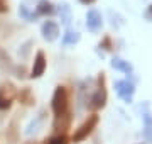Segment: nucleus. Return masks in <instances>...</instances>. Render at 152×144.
Here are the masks:
<instances>
[{
    "instance_id": "10",
    "label": "nucleus",
    "mask_w": 152,
    "mask_h": 144,
    "mask_svg": "<svg viewBox=\"0 0 152 144\" xmlns=\"http://www.w3.org/2000/svg\"><path fill=\"white\" fill-rule=\"evenodd\" d=\"M19 117H20V112H17V114H15L14 120L10 122V126H9V129H7V132H5V139H7V143H9V144L19 143V137H20V132H19V129H17Z\"/></svg>"
},
{
    "instance_id": "5",
    "label": "nucleus",
    "mask_w": 152,
    "mask_h": 144,
    "mask_svg": "<svg viewBox=\"0 0 152 144\" xmlns=\"http://www.w3.org/2000/svg\"><path fill=\"white\" fill-rule=\"evenodd\" d=\"M115 90H117L120 98L125 100V102H132V97L135 93V87L129 80H118V82H115Z\"/></svg>"
},
{
    "instance_id": "3",
    "label": "nucleus",
    "mask_w": 152,
    "mask_h": 144,
    "mask_svg": "<svg viewBox=\"0 0 152 144\" xmlns=\"http://www.w3.org/2000/svg\"><path fill=\"white\" fill-rule=\"evenodd\" d=\"M98 122H100V117L96 115V114H90V115L86 117V120L83 122L80 127L75 131V134L69 137V141L71 143H81V141H85V139L90 136V134L96 129V126H98Z\"/></svg>"
},
{
    "instance_id": "15",
    "label": "nucleus",
    "mask_w": 152,
    "mask_h": 144,
    "mask_svg": "<svg viewBox=\"0 0 152 144\" xmlns=\"http://www.w3.org/2000/svg\"><path fill=\"white\" fill-rule=\"evenodd\" d=\"M69 137H68V134H56L53 137L46 139L42 144H69Z\"/></svg>"
},
{
    "instance_id": "14",
    "label": "nucleus",
    "mask_w": 152,
    "mask_h": 144,
    "mask_svg": "<svg viewBox=\"0 0 152 144\" xmlns=\"http://www.w3.org/2000/svg\"><path fill=\"white\" fill-rule=\"evenodd\" d=\"M142 119H144V137L149 141V143H152V117L149 112H145L144 115H142Z\"/></svg>"
},
{
    "instance_id": "1",
    "label": "nucleus",
    "mask_w": 152,
    "mask_h": 144,
    "mask_svg": "<svg viewBox=\"0 0 152 144\" xmlns=\"http://www.w3.org/2000/svg\"><path fill=\"white\" fill-rule=\"evenodd\" d=\"M107 100H108V92H107V78L105 73L98 75V83H96V90L91 95V98L88 102V110H91L93 114H96V110H102L107 105Z\"/></svg>"
},
{
    "instance_id": "25",
    "label": "nucleus",
    "mask_w": 152,
    "mask_h": 144,
    "mask_svg": "<svg viewBox=\"0 0 152 144\" xmlns=\"http://www.w3.org/2000/svg\"><path fill=\"white\" fill-rule=\"evenodd\" d=\"M26 144H37V143H26Z\"/></svg>"
},
{
    "instance_id": "2",
    "label": "nucleus",
    "mask_w": 152,
    "mask_h": 144,
    "mask_svg": "<svg viewBox=\"0 0 152 144\" xmlns=\"http://www.w3.org/2000/svg\"><path fill=\"white\" fill-rule=\"evenodd\" d=\"M51 109L54 112V115H63L69 110V92L66 87L59 85L58 88L54 90V95H53V102H51Z\"/></svg>"
},
{
    "instance_id": "8",
    "label": "nucleus",
    "mask_w": 152,
    "mask_h": 144,
    "mask_svg": "<svg viewBox=\"0 0 152 144\" xmlns=\"http://www.w3.org/2000/svg\"><path fill=\"white\" fill-rule=\"evenodd\" d=\"M103 26V19H102V14L98 10H88L86 14V27L91 31V32H98Z\"/></svg>"
},
{
    "instance_id": "20",
    "label": "nucleus",
    "mask_w": 152,
    "mask_h": 144,
    "mask_svg": "<svg viewBox=\"0 0 152 144\" xmlns=\"http://www.w3.org/2000/svg\"><path fill=\"white\" fill-rule=\"evenodd\" d=\"M0 61H2V63H7V65H9V63L12 61V60H10V56L7 54L5 51L2 49V48H0Z\"/></svg>"
},
{
    "instance_id": "6",
    "label": "nucleus",
    "mask_w": 152,
    "mask_h": 144,
    "mask_svg": "<svg viewBox=\"0 0 152 144\" xmlns=\"http://www.w3.org/2000/svg\"><path fill=\"white\" fill-rule=\"evenodd\" d=\"M71 122H73V114L71 110H68L66 114L63 115H58L53 122V129H54L56 134H66L68 132V129L71 127Z\"/></svg>"
},
{
    "instance_id": "23",
    "label": "nucleus",
    "mask_w": 152,
    "mask_h": 144,
    "mask_svg": "<svg viewBox=\"0 0 152 144\" xmlns=\"http://www.w3.org/2000/svg\"><path fill=\"white\" fill-rule=\"evenodd\" d=\"M15 73H17V76L19 78H24V75H26V66H19L15 70Z\"/></svg>"
},
{
    "instance_id": "24",
    "label": "nucleus",
    "mask_w": 152,
    "mask_h": 144,
    "mask_svg": "<svg viewBox=\"0 0 152 144\" xmlns=\"http://www.w3.org/2000/svg\"><path fill=\"white\" fill-rule=\"evenodd\" d=\"M81 4H85V5H91V4H95L96 0H80Z\"/></svg>"
},
{
    "instance_id": "12",
    "label": "nucleus",
    "mask_w": 152,
    "mask_h": 144,
    "mask_svg": "<svg viewBox=\"0 0 152 144\" xmlns=\"http://www.w3.org/2000/svg\"><path fill=\"white\" fill-rule=\"evenodd\" d=\"M112 68L118 70V71H124L127 75H132V71H134V66H132L130 63L125 60H120V58H113L112 60Z\"/></svg>"
},
{
    "instance_id": "17",
    "label": "nucleus",
    "mask_w": 152,
    "mask_h": 144,
    "mask_svg": "<svg viewBox=\"0 0 152 144\" xmlns=\"http://www.w3.org/2000/svg\"><path fill=\"white\" fill-rule=\"evenodd\" d=\"M59 15H61V21L64 24H69L71 22V14H69V5H59Z\"/></svg>"
},
{
    "instance_id": "21",
    "label": "nucleus",
    "mask_w": 152,
    "mask_h": 144,
    "mask_svg": "<svg viewBox=\"0 0 152 144\" xmlns=\"http://www.w3.org/2000/svg\"><path fill=\"white\" fill-rule=\"evenodd\" d=\"M9 12V4H7V0H0V14H5Z\"/></svg>"
},
{
    "instance_id": "13",
    "label": "nucleus",
    "mask_w": 152,
    "mask_h": 144,
    "mask_svg": "<svg viewBox=\"0 0 152 144\" xmlns=\"http://www.w3.org/2000/svg\"><path fill=\"white\" fill-rule=\"evenodd\" d=\"M56 12L54 5L48 0H41L37 4V15H53Z\"/></svg>"
},
{
    "instance_id": "7",
    "label": "nucleus",
    "mask_w": 152,
    "mask_h": 144,
    "mask_svg": "<svg viewBox=\"0 0 152 144\" xmlns=\"http://www.w3.org/2000/svg\"><path fill=\"white\" fill-rule=\"evenodd\" d=\"M46 54L42 51H37L36 53V58H34V65L32 70H31V78H39L42 76V73L46 71Z\"/></svg>"
},
{
    "instance_id": "4",
    "label": "nucleus",
    "mask_w": 152,
    "mask_h": 144,
    "mask_svg": "<svg viewBox=\"0 0 152 144\" xmlns=\"http://www.w3.org/2000/svg\"><path fill=\"white\" fill-rule=\"evenodd\" d=\"M15 97H17L15 85L12 82H2L0 83V110H9Z\"/></svg>"
},
{
    "instance_id": "19",
    "label": "nucleus",
    "mask_w": 152,
    "mask_h": 144,
    "mask_svg": "<svg viewBox=\"0 0 152 144\" xmlns=\"http://www.w3.org/2000/svg\"><path fill=\"white\" fill-rule=\"evenodd\" d=\"M100 48H103L105 51H112V49H113L112 37H110V36H105V37L102 39V43H100Z\"/></svg>"
},
{
    "instance_id": "22",
    "label": "nucleus",
    "mask_w": 152,
    "mask_h": 144,
    "mask_svg": "<svg viewBox=\"0 0 152 144\" xmlns=\"http://www.w3.org/2000/svg\"><path fill=\"white\" fill-rule=\"evenodd\" d=\"M144 17H145L147 21H151V22H152V4L147 7V10H145V14H144Z\"/></svg>"
},
{
    "instance_id": "11",
    "label": "nucleus",
    "mask_w": 152,
    "mask_h": 144,
    "mask_svg": "<svg viewBox=\"0 0 152 144\" xmlns=\"http://www.w3.org/2000/svg\"><path fill=\"white\" fill-rule=\"evenodd\" d=\"M17 100L26 107H32L36 104V97L29 87H24V88H20V92H17Z\"/></svg>"
},
{
    "instance_id": "16",
    "label": "nucleus",
    "mask_w": 152,
    "mask_h": 144,
    "mask_svg": "<svg viewBox=\"0 0 152 144\" xmlns=\"http://www.w3.org/2000/svg\"><path fill=\"white\" fill-rule=\"evenodd\" d=\"M80 41V32H76V31H71L68 29L63 36V44H75Z\"/></svg>"
},
{
    "instance_id": "9",
    "label": "nucleus",
    "mask_w": 152,
    "mask_h": 144,
    "mask_svg": "<svg viewBox=\"0 0 152 144\" xmlns=\"http://www.w3.org/2000/svg\"><path fill=\"white\" fill-rule=\"evenodd\" d=\"M41 32H42V37L46 41H54L59 36V26L54 21H46L41 27Z\"/></svg>"
},
{
    "instance_id": "18",
    "label": "nucleus",
    "mask_w": 152,
    "mask_h": 144,
    "mask_svg": "<svg viewBox=\"0 0 152 144\" xmlns=\"http://www.w3.org/2000/svg\"><path fill=\"white\" fill-rule=\"evenodd\" d=\"M19 14H20L24 19H27V21H36V17H37V14H31V12L27 10V5H20Z\"/></svg>"
}]
</instances>
